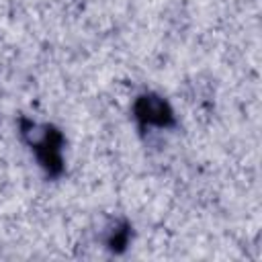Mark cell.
Returning <instances> with one entry per match:
<instances>
[{"label":"cell","mask_w":262,"mask_h":262,"mask_svg":"<svg viewBox=\"0 0 262 262\" xmlns=\"http://www.w3.org/2000/svg\"><path fill=\"white\" fill-rule=\"evenodd\" d=\"M139 106H143V111L139 108V117L145 119L147 123H158V125H164V121L170 117L166 104L162 100H156V98H141L139 100Z\"/></svg>","instance_id":"obj_1"}]
</instances>
